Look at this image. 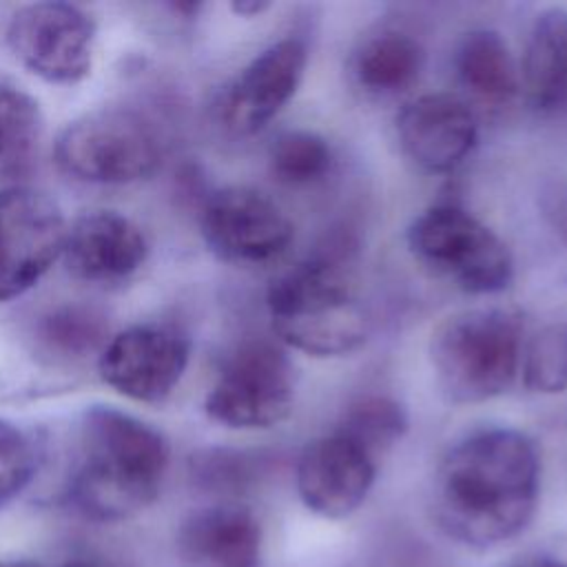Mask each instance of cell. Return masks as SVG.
<instances>
[{
  "instance_id": "1",
  "label": "cell",
  "mask_w": 567,
  "mask_h": 567,
  "mask_svg": "<svg viewBox=\"0 0 567 567\" xmlns=\"http://www.w3.org/2000/svg\"><path fill=\"white\" fill-rule=\"evenodd\" d=\"M540 492L536 443L512 427L481 430L441 458L432 485L439 527L470 547H494L534 518Z\"/></svg>"
},
{
  "instance_id": "2",
  "label": "cell",
  "mask_w": 567,
  "mask_h": 567,
  "mask_svg": "<svg viewBox=\"0 0 567 567\" xmlns=\"http://www.w3.org/2000/svg\"><path fill=\"white\" fill-rule=\"evenodd\" d=\"M166 467L159 430L111 405L84 412L71 494L86 516L115 520L140 512L157 498Z\"/></svg>"
},
{
  "instance_id": "3",
  "label": "cell",
  "mask_w": 567,
  "mask_h": 567,
  "mask_svg": "<svg viewBox=\"0 0 567 567\" xmlns=\"http://www.w3.org/2000/svg\"><path fill=\"white\" fill-rule=\"evenodd\" d=\"M266 303L279 339L310 357L350 354L370 332L348 266L334 252L292 266L272 281Z\"/></svg>"
},
{
  "instance_id": "4",
  "label": "cell",
  "mask_w": 567,
  "mask_h": 567,
  "mask_svg": "<svg viewBox=\"0 0 567 567\" xmlns=\"http://www.w3.org/2000/svg\"><path fill=\"white\" fill-rule=\"evenodd\" d=\"M441 394L458 405L501 396L520 370V317L507 308H470L445 317L427 343Z\"/></svg>"
},
{
  "instance_id": "5",
  "label": "cell",
  "mask_w": 567,
  "mask_h": 567,
  "mask_svg": "<svg viewBox=\"0 0 567 567\" xmlns=\"http://www.w3.org/2000/svg\"><path fill=\"white\" fill-rule=\"evenodd\" d=\"M410 252L436 277L470 295H494L509 286L514 264L505 241L467 210L439 204L412 219Z\"/></svg>"
},
{
  "instance_id": "6",
  "label": "cell",
  "mask_w": 567,
  "mask_h": 567,
  "mask_svg": "<svg viewBox=\"0 0 567 567\" xmlns=\"http://www.w3.org/2000/svg\"><path fill=\"white\" fill-rule=\"evenodd\" d=\"M60 168L93 184H128L162 162L153 124L133 109H97L73 120L55 142Z\"/></svg>"
},
{
  "instance_id": "7",
  "label": "cell",
  "mask_w": 567,
  "mask_h": 567,
  "mask_svg": "<svg viewBox=\"0 0 567 567\" xmlns=\"http://www.w3.org/2000/svg\"><path fill=\"white\" fill-rule=\"evenodd\" d=\"M295 399L292 365L268 341L237 348L210 388L206 414L233 430H268L288 419Z\"/></svg>"
},
{
  "instance_id": "8",
  "label": "cell",
  "mask_w": 567,
  "mask_h": 567,
  "mask_svg": "<svg viewBox=\"0 0 567 567\" xmlns=\"http://www.w3.org/2000/svg\"><path fill=\"white\" fill-rule=\"evenodd\" d=\"M93 42V18L69 2L24 4L7 24L11 53L47 82L82 80L91 69Z\"/></svg>"
},
{
  "instance_id": "9",
  "label": "cell",
  "mask_w": 567,
  "mask_h": 567,
  "mask_svg": "<svg viewBox=\"0 0 567 567\" xmlns=\"http://www.w3.org/2000/svg\"><path fill=\"white\" fill-rule=\"evenodd\" d=\"M66 226L58 204L33 188L0 190V301L29 290L62 255Z\"/></svg>"
},
{
  "instance_id": "10",
  "label": "cell",
  "mask_w": 567,
  "mask_h": 567,
  "mask_svg": "<svg viewBox=\"0 0 567 567\" xmlns=\"http://www.w3.org/2000/svg\"><path fill=\"white\" fill-rule=\"evenodd\" d=\"M202 237L219 259L257 266L277 259L290 246L295 228L264 193L226 186L215 190L202 208Z\"/></svg>"
},
{
  "instance_id": "11",
  "label": "cell",
  "mask_w": 567,
  "mask_h": 567,
  "mask_svg": "<svg viewBox=\"0 0 567 567\" xmlns=\"http://www.w3.org/2000/svg\"><path fill=\"white\" fill-rule=\"evenodd\" d=\"M188 339L173 326L140 323L115 334L102 350V379L133 401L155 403L173 392L188 363Z\"/></svg>"
},
{
  "instance_id": "12",
  "label": "cell",
  "mask_w": 567,
  "mask_h": 567,
  "mask_svg": "<svg viewBox=\"0 0 567 567\" xmlns=\"http://www.w3.org/2000/svg\"><path fill=\"white\" fill-rule=\"evenodd\" d=\"M377 476V461L339 432L308 443L297 461V492L301 503L323 518H346L368 498Z\"/></svg>"
},
{
  "instance_id": "13",
  "label": "cell",
  "mask_w": 567,
  "mask_h": 567,
  "mask_svg": "<svg viewBox=\"0 0 567 567\" xmlns=\"http://www.w3.org/2000/svg\"><path fill=\"white\" fill-rule=\"evenodd\" d=\"M308 62L299 40H279L252 58L221 97V120L239 135L264 128L297 93Z\"/></svg>"
},
{
  "instance_id": "14",
  "label": "cell",
  "mask_w": 567,
  "mask_h": 567,
  "mask_svg": "<svg viewBox=\"0 0 567 567\" xmlns=\"http://www.w3.org/2000/svg\"><path fill=\"white\" fill-rule=\"evenodd\" d=\"M403 153L427 173L454 171L474 148L478 126L472 109L450 93H425L396 113Z\"/></svg>"
},
{
  "instance_id": "15",
  "label": "cell",
  "mask_w": 567,
  "mask_h": 567,
  "mask_svg": "<svg viewBox=\"0 0 567 567\" xmlns=\"http://www.w3.org/2000/svg\"><path fill=\"white\" fill-rule=\"evenodd\" d=\"M142 228L115 210H93L78 217L64 237V261L75 277L117 281L133 275L146 259Z\"/></svg>"
},
{
  "instance_id": "16",
  "label": "cell",
  "mask_w": 567,
  "mask_h": 567,
  "mask_svg": "<svg viewBox=\"0 0 567 567\" xmlns=\"http://www.w3.org/2000/svg\"><path fill=\"white\" fill-rule=\"evenodd\" d=\"M177 547L188 567H261L264 534L248 507L217 503L182 523Z\"/></svg>"
},
{
  "instance_id": "17",
  "label": "cell",
  "mask_w": 567,
  "mask_h": 567,
  "mask_svg": "<svg viewBox=\"0 0 567 567\" xmlns=\"http://www.w3.org/2000/svg\"><path fill=\"white\" fill-rule=\"evenodd\" d=\"M518 75L536 111H558L567 104V9L554 7L536 16Z\"/></svg>"
},
{
  "instance_id": "18",
  "label": "cell",
  "mask_w": 567,
  "mask_h": 567,
  "mask_svg": "<svg viewBox=\"0 0 567 567\" xmlns=\"http://www.w3.org/2000/svg\"><path fill=\"white\" fill-rule=\"evenodd\" d=\"M461 84L489 104L509 102L520 89V75L507 42L492 29L465 33L454 58Z\"/></svg>"
},
{
  "instance_id": "19",
  "label": "cell",
  "mask_w": 567,
  "mask_h": 567,
  "mask_svg": "<svg viewBox=\"0 0 567 567\" xmlns=\"http://www.w3.org/2000/svg\"><path fill=\"white\" fill-rule=\"evenodd\" d=\"M423 66L421 44L401 31H385L363 44L354 73L372 93H396L410 86Z\"/></svg>"
},
{
  "instance_id": "20",
  "label": "cell",
  "mask_w": 567,
  "mask_h": 567,
  "mask_svg": "<svg viewBox=\"0 0 567 567\" xmlns=\"http://www.w3.org/2000/svg\"><path fill=\"white\" fill-rule=\"evenodd\" d=\"M405 430L408 414L403 405L390 396L370 394L361 396L343 412L334 432L357 443L377 461L379 454L388 452L403 439Z\"/></svg>"
},
{
  "instance_id": "21",
  "label": "cell",
  "mask_w": 567,
  "mask_h": 567,
  "mask_svg": "<svg viewBox=\"0 0 567 567\" xmlns=\"http://www.w3.org/2000/svg\"><path fill=\"white\" fill-rule=\"evenodd\" d=\"M330 166V144L312 131L281 133L270 148V168L275 177L290 186L312 184L321 179Z\"/></svg>"
},
{
  "instance_id": "22",
  "label": "cell",
  "mask_w": 567,
  "mask_h": 567,
  "mask_svg": "<svg viewBox=\"0 0 567 567\" xmlns=\"http://www.w3.org/2000/svg\"><path fill=\"white\" fill-rule=\"evenodd\" d=\"M523 383L538 394L567 390V321L549 323L523 348Z\"/></svg>"
},
{
  "instance_id": "23",
  "label": "cell",
  "mask_w": 567,
  "mask_h": 567,
  "mask_svg": "<svg viewBox=\"0 0 567 567\" xmlns=\"http://www.w3.org/2000/svg\"><path fill=\"white\" fill-rule=\"evenodd\" d=\"M104 319L95 310L80 306L55 308L40 323V337L47 348L66 357L91 352L104 339Z\"/></svg>"
},
{
  "instance_id": "24",
  "label": "cell",
  "mask_w": 567,
  "mask_h": 567,
  "mask_svg": "<svg viewBox=\"0 0 567 567\" xmlns=\"http://www.w3.org/2000/svg\"><path fill=\"white\" fill-rule=\"evenodd\" d=\"M193 472L208 489L241 492L257 478V463L244 452L210 450L193 461Z\"/></svg>"
},
{
  "instance_id": "25",
  "label": "cell",
  "mask_w": 567,
  "mask_h": 567,
  "mask_svg": "<svg viewBox=\"0 0 567 567\" xmlns=\"http://www.w3.org/2000/svg\"><path fill=\"white\" fill-rule=\"evenodd\" d=\"M35 472L31 439L13 423L0 419V505L13 498Z\"/></svg>"
},
{
  "instance_id": "26",
  "label": "cell",
  "mask_w": 567,
  "mask_h": 567,
  "mask_svg": "<svg viewBox=\"0 0 567 567\" xmlns=\"http://www.w3.org/2000/svg\"><path fill=\"white\" fill-rule=\"evenodd\" d=\"M38 128V104L22 91L0 86V159L22 151Z\"/></svg>"
},
{
  "instance_id": "27",
  "label": "cell",
  "mask_w": 567,
  "mask_h": 567,
  "mask_svg": "<svg viewBox=\"0 0 567 567\" xmlns=\"http://www.w3.org/2000/svg\"><path fill=\"white\" fill-rule=\"evenodd\" d=\"M268 7H270V2H264V0H239V2H233V11L239 13V16H248V18L264 13Z\"/></svg>"
},
{
  "instance_id": "28",
  "label": "cell",
  "mask_w": 567,
  "mask_h": 567,
  "mask_svg": "<svg viewBox=\"0 0 567 567\" xmlns=\"http://www.w3.org/2000/svg\"><path fill=\"white\" fill-rule=\"evenodd\" d=\"M512 567H567V563L551 558V556H534V558H525Z\"/></svg>"
},
{
  "instance_id": "29",
  "label": "cell",
  "mask_w": 567,
  "mask_h": 567,
  "mask_svg": "<svg viewBox=\"0 0 567 567\" xmlns=\"http://www.w3.org/2000/svg\"><path fill=\"white\" fill-rule=\"evenodd\" d=\"M0 567H35V565L27 560H0Z\"/></svg>"
},
{
  "instance_id": "30",
  "label": "cell",
  "mask_w": 567,
  "mask_h": 567,
  "mask_svg": "<svg viewBox=\"0 0 567 567\" xmlns=\"http://www.w3.org/2000/svg\"><path fill=\"white\" fill-rule=\"evenodd\" d=\"M62 567H97L93 563H84V560H71V563H64Z\"/></svg>"
}]
</instances>
